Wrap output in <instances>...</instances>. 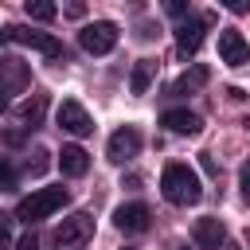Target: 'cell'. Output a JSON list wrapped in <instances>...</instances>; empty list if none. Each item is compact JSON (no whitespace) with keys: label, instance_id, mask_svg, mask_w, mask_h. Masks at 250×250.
<instances>
[{"label":"cell","instance_id":"6da1fadb","mask_svg":"<svg viewBox=\"0 0 250 250\" xmlns=\"http://www.w3.org/2000/svg\"><path fill=\"white\" fill-rule=\"evenodd\" d=\"M160 191H164L168 203H176V207H191V203H199L203 184H199L195 168H188V164H168V168L160 172Z\"/></svg>","mask_w":250,"mask_h":250},{"label":"cell","instance_id":"7a4b0ae2","mask_svg":"<svg viewBox=\"0 0 250 250\" xmlns=\"http://www.w3.org/2000/svg\"><path fill=\"white\" fill-rule=\"evenodd\" d=\"M66 199H70V195H66V188H35L31 195H23V199L16 203V219L31 227V223H39V219L55 215Z\"/></svg>","mask_w":250,"mask_h":250},{"label":"cell","instance_id":"3957f363","mask_svg":"<svg viewBox=\"0 0 250 250\" xmlns=\"http://www.w3.org/2000/svg\"><path fill=\"white\" fill-rule=\"evenodd\" d=\"M4 39H8V43H20V47H31V51H39V55H47V59H62V55H66V51H62V39H55V35H47V31H35V27H23V23L4 27Z\"/></svg>","mask_w":250,"mask_h":250},{"label":"cell","instance_id":"277c9868","mask_svg":"<svg viewBox=\"0 0 250 250\" xmlns=\"http://www.w3.org/2000/svg\"><path fill=\"white\" fill-rule=\"evenodd\" d=\"M90 234H94V215H90V211H74L70 219H62V223L55 227L51 242H55L59 250H74V246L90 242Z\"/></svg>","mask_w":250,"mask_h":250},{"label":"cell","instance_id":"5b68a950","mask_svg":"<svg viewBox=\"0 0 250 250\" xmlns=\"http://www.w3.org/2000/svg\"><path fill=\"white\" fill-rule=\"evenodd\" d=\"M78 43H82V51H90V55H109V51L117 47V23L94 20V23H86V27L78 31Z\"/></svg>","mask_w":250,"mask_h":250},{"label":"cell","instance_id":"8992f818","mask_svg":"<svg viewBox=\"0 0 250 250\" xmlns=\"http://www.w3.org/2000/svg\"><path fill=\"white\" fill-rule=\"evenodd\" d=\"M55 125H59L62 133H70V137H90V133H94V117H90L86 105L74 102V98H66V102L55 109Z\"/></svg>","mask_w":250,"mask_h":250},{"label":"cell","instance_id":"52a82bcc","mask_svg":"<svg viewBox=\"0 0 250 250\" xmlns=\"http://www.w3.org/2000/svg\"><path fill=\"white\" fill-rule=\"evenodd\" d=\"M215 23V16H191V20H180V27H176V51L188 59V55H195L199 51V43H203V31Z\"/></svg>","mask_w":250,"mask_h":250},{"label":"cell","instance_id":"ba28073f","mask_svg":"<svg viewBox=\"0 0 250 250\" xmlns=\"http://www.w3.org/2000/svg\"><path fill=\"white\" fill-rule=\"evenodd\" d=\"M141 152V129L137 125H121L113 137H109V145H105V156L113 160V164H125L129 156H137Z\"/></svg>","mask_w":250,"mask_h":250},{"label":"cell","instance_id":"9c48e42d","mask_svg":"<svg viewBox=\"0 0 250 250\" xmlns=\"http://www.w3.org/2000/svg\"><path fill=\"white\" fill-rule=\"evenodd\" d=\"M219 59L227 66H246L250 62V43L242 39V31H234V27L219 31Z\"/></svg>","mask_w":250,"mask_h":250},{"label":"cell","instance_id":"30bf717a","mask_svg":"<svg viewBox=\"0 0 250 250\" xmlns=\"http://www.w3.org/2000/svg\"><path fill=\"white\" fill-rule=\"evenodd\" d=\"M148 219H152V211H148L145 203H121V207L113 211V227L125 230V234H141V230H148Z\"/></svg>","mask_w":250,"mask_h":250},{"label":"cell","instance_id":"8fae6325","mask_svg":"<svg viewBox=\"0 0 250 250\" xmlns=\"http://www.w3.org/2000/svg\"><path fill=\"white\" fill-rule=\"evenodd\" d=\"M223 238H227V227H223L215 215L195 219V227H191V242H195L199 250H219V246H223Z\"/></svg>","mask_w":250,"mask_h":250},{"label":"cell","instance_id":"7c38bea8","mask_svg":"<svg viewBox=\"0 0 250 250\" xmlns=\"http://www.w3.org/2000/svg\"><path fill=\"white\" fill-rule=\"evenodd\" d=\"M31 82V66L20 59H0V90L4 94H23Z\"/></svg>","mask_w":250,"mask_h":250},{"label":"cell","instance_id":"4fadbf2b","mask_svg":"<svg viewBox=\"0 0 250 250\" xmlns=\"http://www.w3.org/2000/svg\"><path fill=\"white\" fill-rule=\"evenodd\" d=\"M59 168H62V176H86L90 172V152L82 145H62L59 148Z\"/></svg>","mask_w":250,"mask_h":250},{"label":"cell","instance_id":"5bb4252c","mask_svg":"<svg viewBox=\"0 0 250 250\" xmlns=\"http://www.w3.org/2000/svg\"><path fill=\"white\" fill-rule=\"evenodd\" d=\"M160 125L172 129V133H184V137H195V133L203 129L199 113H191V109H168V113L160 117Z\"/></svg>","mask_w":250,"mask_h":250},{"label":"cell","instance_id":"9a60e30c","mask_svg":"<svg viewBox=\"0 0 250 250\" xmlns=\"http://www.w3.org/2000/svg\"><path fill=\"white\" fill-rule=\"evenodd\" d=\"M152 78H156V62H152V59H137L133 70H129V90H133V94H148Z\"/></svg>","mask_w":250,"mask_h":250},{"label":"cell","instance_id":"2e32d148","mask_svg":"<svg viewBox=\"0 0 250 250\" xmlns=\"http://www.w3.org/2000/svg\"><path fill=\"white\" fill-rule=\"evenodd\" d=\"M23 12H27L31 20H39V23H51V20L59 16L55 0H23Z\"/></svg>","mask_w":250,"mask_h":250},{"label":"cell","instance_id":"e0dca14e","mask_svg":"<svg viewBox=\"0 0 250 250\" xmlns=\"http://www.w3.org/2000/svg\"><path fill=\"white\" fill-rule=\"evenodd\" d=\"M203 82H207V66H191V74H180L172 82V94H188V90H195Z\"/></svg>","mask_w":250,"mask_h":250},{"label":"cell","instance_id":"ac0fdd59","mask_svg":"<svg viewBox=\"0 0 250 250\" xmlns=\"http://www.w3.org/2000/svg\"><path fill=\"white\" fill-rule=\"evenodd\" d=\"M43 109H47V94H35V98H31V102H23V105H20V117H23V121H31V125H35V121H39V117H43Z\"/></svg>","mask_w":250,"mask_h":250},{"label":"cell","instance_id":"d6986e66","mask_svg":"<svg viewBox=\"0 0 250 250\" xmlns=\"http://www.w3.org/2000/svg\"><path fill=\"white\" fill-rule=\"evenodd\" d=\"M0 191H16V168L8 156H0Z\"/></svg>","mask_w":250,"mask_h":250},{"label":"cell","instance_id":"ffe728a7","mask_svg":"<svg viewBox=\"0 0 250 250\" xmlns=\"http://www.w3.org/2000/svg\"><path fill=\"white\" fill-rule=\"evenodd\" d=\"M219 4H223L227 12H234V16H246V12H250V0H219Z\"/></svg>","mask_w":250,"mask_h":250},{"label":"cell","instance_id":"44dd1931","mask_svg":"<svg viewBox=\"0 0 250 250\" xmlns=\"http://www.w3.org/2000/svg\"><path fill=\"white\" fill-rule=\"evenodd\" d=\"M31 156H35V160H27V172H43V168H47V160H43L47 152H43V148H35Z\"/></svg>","mask_w":250,"mask_h":250},{"label":"cell","instance_id":"7402d4cb","mask_svg":"<svg viewBox=\"0 0 250 250\" xmlns=\"http://www.w3.org/2000/svg\"><path fill=\"white\" fill-rule=\"evenodd\" d=\"M164 8H168V16H176V20H180V16L188 12V0H164Z\"/></svg>","mask_w":250,"mask_h":250},{"label":"cell","instance_id":"603a6c76","mask_svg":"<svg viewBox=\"0 0 250 250\" xmlns=\"http://www.w3.org/2000/svg\"><path fill=\"white\" fill-rule=\"evenodd\" d=\"M8 238H12V219H8L4 211H0V246H4Z\"/></svg>","mask_w":250,"mask_h":250},{"label":"cell","instance_id":"cb8c5ba5","mask_svg":"<svg viewBox=\"0 0 250 250\" xmlns=\"http://www.w3.org/2000/svg\"><path fill=\"white\" fill-rule=\"evenodd\" d=\"M238 184H242V195L250 199V160L242 164V176H238Z\"/></svg>","mask_w":250,"mask_h":250},{"label":"cell","instance_id":"d4e9b609","mask_svg":"<svg viewBox=\"0 0 250 250\" xmlns=\"http://www.w3.org/2000/svg\"><path fill=\"white\" fill-rule=\"evenodd\" d=\"M16 250H39V242H35V234H23V238L16 242Z\"/></svg>","mask_w":250,"mask_h":250},{"label":"cell","instance_id":"484cf974","mask_svg":"<svg viewBox=\"0 0 250 250\" xmlns=\"http://www.w3.org/2000/svg\"><path fill=\"white\" fill-rule=\"evenodd\" d=\"M4 109H8V94L0 90V113H4Z\"/></svg>","mask_w":250,"mask_h":250},{"label":"cell","instance_id":"4316f807","mask_svg":"<svg viewBox=\"0 0 250 250\" xmlns=\"http://www.w3.org/2000/svg\"><path fill=\"white\" fill-rule=\"evenodd\" d=\"M242 125H246V129H250V117H246V121H242Z\"/></svg>","mask_w":250,"mask_h":250}]
</instances>
